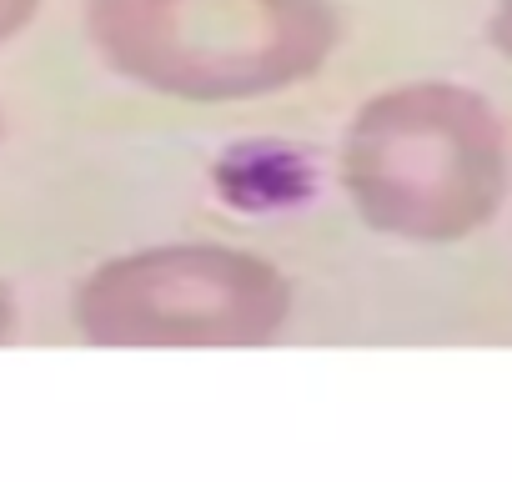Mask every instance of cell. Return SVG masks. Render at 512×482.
<instances>
[{
	"label": "cell",
	"instance_id": "cell-1",
	"mask_svg": "<svg viewBox=\"0 0 512 482\" xmlns=\"http://www.w3.org/2000/svg\"><path fill=\"white\" fill-rule=\"evenodd\" d=\"M337 166L362 226L412 247L462 241L507 196L502 121L477 91L452 81L372 96L347 121Z\"/></svg>",
	"mask_w": 512,
	"mask_h": 482
},
{
	"label": "cell",
	"instance_id": "cell-5",
	"mask_svg": "<svg viewBox=\"0 0 512 482\" xmlns=\"http://www.w3.org/2000/svg\"><path fill=\"white\" fill-rule=\"evenodd\" d=\"M487 36H492V46L502 56H512V0H497V11L487 21Z\"/></svg>",
	"mask_w": 512,
	"mask_h": 482
},
{
	"label": "cell",
	"instance_id": "cell-7",
	"mask_svg": "<svg viewBox=\"0 0 512 482\" xmlns=\"http://www.w3.org/2000/svg\"><path fill=\"white\" fill-rule=\"evenodd\" d=\"M0 141H6V111H0Z\"/></svg>",
	"mask_w": 512,
	"mask_h": 482
},
{
	"label": "cell",
	"instance_id": "cell-3",
	"mask_svg": "<svg viewBox=\"0 0 512 482\" xmlns=\"http://www.w3.org/2000/svg\"><path fill=\"white\" fill-rule=\"evenodd\" d=\"M292 302V277L267 257L166 241L91 267L71 292V327L91 347H267Z\"/></svg>",
	"mask_w": 512,
	"mask_h": 482
},
{
	"label": "cell",
	"instance_id": "cell-6",
	"mask_svg": "<svg viewBox=\"0 0 512 482\" xmlns=\"http://www.w3.org/2000/svg\"><path fill=\"white\" fill-rule=\"evenodd\" d=\"M11 332H16V297L0 282V342H11Z\"/></svg>",
	"mask_w": 512,
	"mask_h": 482
},
{
	"label": "cell",
	"instance_id": "cell-2",
	"mask_svg": "<svg viewBox=\"0 0 512 482\" xmlns=\"http://www.w3.org/2000/svg\"><path fill=\"white\" fill-rule=\"evenodd\" d=\"M86 36L121 81L226 106L312 81L342 16L332 0H86Z\"/></svg>",
	"mask_w": 512,
	"mask_h": 482
},
{
	"label": "cell",
	"instance_id": "cell-4",
	"mask_svg": "<svg viewBox=\"0 0 512 482\" xmlns=\"http://www.w3.org/2000/svg\"><path fill=\"white\" fill-rule=\"evenodd\" d=\"M46 0H0V46H11L36 16H41Z\"/></svg>",
	"mask_w": 512,
	"mask_h": 482
}]
</instances>
